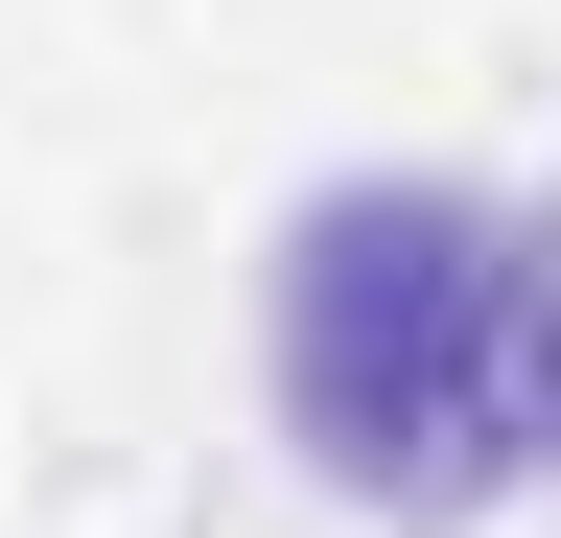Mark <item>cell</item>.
I'll use <instances>...</instances> for the list:
<instances>
[{
  "label": "cell",
  "instance_id": "cell-1",
  "mask_svg": "<svg viewBox=\"0 0 561 538\" xmlns=\"http://www.w3.org/2000/svg\"><path fill=\"white\" fill-rule=\"evenodd\" d=\"M515 422H561V257H515Z\"/></svg>",
  "mask_w": 561,
  "mask_h": 538
}]
</instances>
